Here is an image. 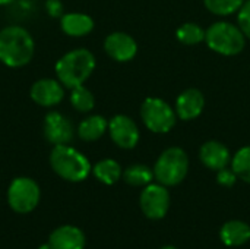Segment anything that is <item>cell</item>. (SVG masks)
Returning a JSON list of instances; mask_svg holds the SVG:
<instances>
[{
	"instance_id": "4fadbf2b",
	"label": "cell",
	"mask_w": 250,
	"mask_h": 249,
	"mask_svg": "<svg viewBox=\"0 0 250 249\" xmlns=\"http://www.w3.org/2000/svg\"><path fill=\"white\" fill-rule=\"evenodd\" d=\"M86 238L83 232L70 225L60 226L50 233L48 245L51 249H83Z\"/></svg>"
},
{
	"instance_id": "2e32d148",
	"label": "cell",
	"mask_w": 250,
	"mask_h": 249,
	"mask_svg": "<svg viewBox=\"0 0 250 249\" xmlns=\"http://www.w3.org/2000/svg\"><path fill=\"white\" fill-rule=\"evenodd\" d=\"M60 28L69 37H83L94 29V19L86 13H64L60 18Z\"/></svg>"
},
{
	"instance_id": "ac0fdd59",
	"label": "cell",
	"mask_w": 250,
	"mask_h": 249,
	"mask_svg": "<svg viewBox=\"0 0 250 249\" xmlns=\"http://www.w3.org/2000/svg\"><path fill=\"white\" fill-rule=\"evenodd\" d=\"M107 129H108V122L103 116L94 114V116H88L79 123L78 136L85 142H94L100 139Z\"/></svg>"
},
{
	"instance_id": "83f0119b",
	"label": "cell",
	"mask_w": 250,
	"mask_h": 249,
	"mask_svg": "<svg viewBox=\"0 0 250 249\" xmlns=\"http://www.w3.org/2000/svg\"><path fill=\"white\" fill-rule=\"evenodd\" d=\"M15 0H0V6H7L10 3H13Z\"/></svg>"
},
{
	"instance_id": "44dd1931",
	"label": "cell",
	"mask_w": 250,
	"mask_h": 249,
	"mask_svg": "<svg viewBox=\"0 0 250 249\" xmlns=\"http://www.w3.org/2000/svg\"><path fill=\"white\" fill-rule=\"evenodd\" d=\"M70 104L75 110L81 113H88L94 109L95 98L88 88H85L83 85H78L70 90Z\"/></svg>"
},
{
	"instance_id": "ba28073f",
	"label": "cell",
	"mask_w": 250,
	"mask_h": 249,
	"mask_svg": "<svg viewBox=\"0 0 250 249\" xmlns=\"http://www.w3.org/2000/svg\"><path fill=\"white\" fill-rule=\"evenodd\" d=\"M139 205L145 217L149 220H161L170 208V194L167 186L161 183H149L141 192Z\"/></svg>"
},
{
	"instance_id": "7402d4cb",
	"label": "cell",
	"mask_w": 250,
	"mask_h": 249,
	"mask_svg": "<svg viewBox=\"0 0 250 249\" xmlns=\"http://www.w3.org/2000/svg\"><path fill=\"white\" fill-rule=\"evenodd\" d=\"M231 169L239 179L250 183V145L239 150L231 161Z\"/></svg>"
},
{
	"instance_id": "6da1fadb",
	"label": "cell",
	"mask_w": 250,
	"mask_h": 249,
	"mask_svg": "<svg viewBox=\"0 0 250 249\" xmlns=\"http://www.w3.org/2000/svg\"><path fill=\"white\" fill-rule=\"evenodd\" d=\"M35 53V43L29 31L19 25H9L0 29V62L7 68L28 65Z\"/></svg>"
},
{
	"instance_id": "cb8c5ba5",
	"label": "cell",
	"mask_w": 250,
	"mask_h": 249,
	"mask_svg": "<svg viewBox=\"0 0 250 249\" xmlns=\"http://www.w3.org/2000/svg\"><path fill=\"white\" fill-rule=\"evenodd\" d=\"M204 1L209 12L221 16L237 12L245 3V0H204Z\"/></svg>"
},
{
	"instance_id": "3957f363",
	"label": "cell",
	"mask_w": 250,
	"mask_h": 249,
	"mask_svg": "<svg viewBox=\"0 0 250 249\" xmlns=\"http://www.w3.org/2000/svg\"><path fill=\"white\" fill-rule=\"evenodd\" d=\"M50 166L53 172L67 182H82L92 172L89 160L69 144L54 145L50 153Z\"/></svg>"
},
{
	"instance_id": "484cf974",
	"label": "cell",
	"mask_w": 250,
	"mask_h": 249,
	"mask_svg": "<svg viewBox=\"0 0 250 249\" xmlns=\"http://www.w3.org/2000/svg\"><path fill=\"white\" fill-rule=\"evenodd\" d=\"M236 181H237V175L234 173L233 169L224 167V169L218 170V173H217V182H218L221 186L231 188V186L236 183Z\"/></svg>"
},
{
	"instance_id": "603a6c76",
	"label": "cell",
	"mask_w": 250,
	"mask_h": 249,
	"mask_svg": "<svg viewBox=\"0 0 250 249\" xmlns=\"http://www.w3.org/2000/svg\"><path fill=\"white\" fill-rule=\"evenodd\" d=\"M177 38L183 44H199L205 40V31L196 23H185L177 29Z\"/></svg>"
},
{
	"instance_id": "d4e9b609",
	"label": "cell",
	"mask_w": 250,
	"mask_h": 249,
	"mask_svg": "<svg viewBox=\"0 0 250 249\" xmlns=\"http://www.w3.org/2000/svg\"><path fill=\"white\" fill-rule=\"evenodd\" d=\"M239 28L245 34V37L250 38V0L245 1L239 9Z\"/></svg>"
},
{
	"instance_id": "e0dca14e",
	"label": "cell",
	"mask_w": 250,
	"mask_h": 249,
	"mask_svg": "<svg viewBox=\"0 0 250 249\" xmlns=\"http://www.w3.org/2000/svg\"><path fill=\"white\" fill-rule=\"evenodd\" d=\"M220 238L226 247H242L250 241V226L242 220H230L223 225Z\"/></svg>"
},
{
	"instance_id": "5bb4252c",
	"label": "cell",
	"mask_w": 250,
	"mask_h": 249,
	"mask_svg": "<svg viewBox=\"0 0 250 249\" xmlns=\"http://www.w3.org/2000/svg\"><path fill=\"white\" fill-rule=\"evenodd\" d=\"M205 106V98L199 90L190 88L182 92L176 101V114L182 120H192L196 119Z\"/></svg>"
},
{
	"instance_id": "9c48e42d",
	"label": "cell",
	"mask_w": 250,
	"mask_h": 249,
	"mask_svg": "<svg viewBox=\"0 0 250 249\" xmlns=\"http://www.w3.org/2000/svg\"><path fill=\"white\" fill-rule=\"evenodd\" d=\"M42 131L45 139L54 147L62 144H69L73 139V125L60 112L51 110L44 116Z\"/></svg>"
},
{
	"instance_id": "ffe728a7",
	"label": "cell",
	"mask_w": 250,
	"mask_h": 249,
	"mask_svg": "<svg viewBox=\"0 0 250 249\" xmlns=\"http://www.w3.org/2000/svg\"><path fill=\"white\" fill-rule=\"evenodd\" d=\"M122 178L130 186H146L152 182L155 176H154V170H151L148 166L132 164L123 172Z\"/></svg>"
},
{
	"instance_id": "7c38bea8",
	"label": "cell",
	"mask_w": 250,
	"mask_h": 249,
	"mask_svg": "<svg viewBox=\"0 0 250 249\" xmlns=\"http://www.w3.org/2000/svg\"><path fill=\"white\" fill-rule=\"evenodd\" d=\"M105 53L116 62H129L136 56V41L126 32H113L104 41Z\"/></svg>"
},
{
	"instance_id": "8fae6325",
	"label": "cell",
	"mask_w": 250,
	"mask_h": 249,
	"mask_svg": "<svg viewBox=\"0 0 250 249\" xmlns=\"http://www.w3.org/2000/svg\"><path fill=\"white\" fill-rule=\"evenodd\" d=\"M108 132L113 142L123 150L136 147L139 141V131L136 123L125 114H117L108 122Z\"/></svg>"
},
{
	"instance_id": "4316f807",
	"label": "cell",
	"mask_w": 250,
	"mask_h": 249,
	"mask_svg": "<svg viewBox=\"0 0 250 249\" xmlns=\"http://www.w3.org/2000/svg\"><path fill=\"white\" fill-rule=\"evenodd\" d=\"M45 12L51 18H62L64 15V7L60 0H45Z\"/></svg>"
},
{
	"instance_id": "d6986e66",
	"label": "cell",
	"mask_w": 250,
	"mask_h": 249,
	"mask_svg": "<svg viewBox=\"0 0 250 249\" xmlns=\"http://www.w3.org/2000/svg\"><path fill=\"white\" fill-rule=\"evenodd\" d=\"M94 176L104 185H114L123 175L120 164L113 158H104L92 167Z\"/></svg>"
},
{
	"instance_id": "f1b7e54d",
	"label": "cell",
	"mask_w": 250,
	"mask_h": 249,
	"mask_svg": "<svg viewBox=\"0 0 250 249\" xmlns=\"http://www.w3.org/2000/svg\"><path fill=\"white\" fill-rule=\"evenodd\" d=\"M161 249H179V248H176V247H171V245H168V247H163Z\"/></svg>"
},
{
	"instance_id": "8992f818",
	"label": "cell",
	"mask_w": 250,
	"mask_h": 249,
	"mask_svg": "<svg viewBox=\"0 0 250 249\" xmlns=\"http://www.w3.org/2000/svg\"><path fill=\"white\" fill-rule=\"evenodd\" d=\"M41 191L38 183L26 176L16 178L7 188V204L19 214H28L34 211L40 203Z\"/></svg>"
},
{
	"instance_id": "7a4b0ae2",
	"label": "cell",
	"mask_w": 250,
	"mask_h": 249,
	"mask_svg": "<svg viewBox=\"0 0 250 249\" xmlns=\"http://www.w3.org/2000/svg\"><path fill=\"white\" fill-rule=\"evenodd\" d=\"M95 69V57L86 48H75L63 54L56 66V76L66 88L83 85Z\"/></svg>"
},
{
	"instance_id": "277c9868",
	"label": "cell",
	"mask_w": 250,
	"mask_h": 249,
	"mask_svg": "<svg viewBox=\"0 0 250 249\" xmlns=\"http://www.w3.org/2000/svg\"><path fill=\"white\" fill-rule=\"evenodd\" d=\"M189 172V158L188 154L179 148H167L157 160L154 167V176L158 183L164 186H176L186 178Z\"/></svg>"
},
{
	"instance_id": "30bf717a",
	"label": "cell",
	"mask_w": 250,
	"mask_h": 249,
	"mask_svg": "<svg viewBox=\"0 0 250 249\" xmlns=\"http://www.w3.org/2000/svg\"><path fill=\"white\" fill-rule=\"evenodd\" d=\"M29 97L41 107H54L64 98V87L59 79L42 78L31 85Z\"/></svg>"
},
{
	"instance_id": "52a82bcc",
	"label": "cell",
	"mask_w": 250,
	"mask_h": 249,
	"mask_svg": "<svg viewBox=\"0 0 250 249\" xmlns=\"http://www.w3.org/2000/svg\"><path fill=\"white\" fill-rule=\"evenodd\" d=\"M176 112L161 98L149 97L141 107V117L145 126L155 134H167L176 125Z\"/></svg>"
},
{
	"instance_id": "9a60e30c",
	"label": "cell",
	"mask_w": 250,
	"mask_h": 249,
	"mask_svg": "<svg viewBox=\"0 0 250 249\" xmlns=\"http://www.w3.org/2000/svg\"><path fill=\"white\" fill-rule=\"evenodd\" d=\"M199 157L208 169L218 172L227 167L230 161V151L224 144L218 141H208L201 147Z\"/></svg>"
},
{
	"instance_id": "5b68a950",
	"label": "cell",
	"mask_w": 250,
	"mask_h": 249,
	"mask_svg": "<svg viewBox=\"0 0 250 249\" xmlns=\"http://www.w3.org/2000/svg\"><path fill=\"white\" fill-rule=\"evenodd\" d=\"M205 41L211 50L224 56L239 54L245 48V34L239 26L229 22L212 23L205 31Z\"/></svg>"
}]
</instances>
